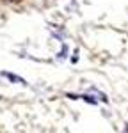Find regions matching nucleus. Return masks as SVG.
Instances as JSON below:
<instances>
[{"instance_id":"1","label":"nucleus","mask_w":128,"mask_h":133,"mask_svg":"<svg viewBox=\"0 0 128 133\" xmlns=\"http://www.w3.org/2000/svg\"><path fill=\"white\" fill-rule=\"evenodd\" d=\"M4 75H5V76H7L9 80H12V82H20V83H23V80H21V78L14 76V75H11V73H4Z\"/></svg>"}]
</instances>
